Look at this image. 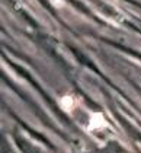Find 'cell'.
<instances>
[{
    "instance_id": "obj_1",
    "label": "cell",
    "mask_w": 141,
    "mask_h": 153,
    "mask_svg": "<svg viewBox=\"0 0 141 153\" xmlns=\"http://www.w3.org/2000/svg\"><path fill=\"white\" fill-rule=\"evenodd\" d=\"M109 127V123L106 120L105 114L102 111H92L89 114V118H87V126H86V130L87 131H102Z\"/></svg>"
},
{
    "instance_id": "obj_2",
    "label": "cell",
    "mask_w": 141,
    "mask_h": 153,
    "mask_svg": "<svg viewBox=\"0 0 141 153\" xmlns=\"http://www.w3.org/2000/svg\"><path fill=\"white\" fill-rule=\"evenodd\" d=\"M58 106L63 111H66V112L70 114V112H73V111L76 109V106H77V98L71 94L63 95L58 99Z\"/></svg>"
},
{
    "instance_id": "obj_3",
    "label": "cell",
    "mask_w": 141,
    "mask_h": 153,
    "mask_svg": "<svg viewBox=\"0 0 141 153\" xmlns=\"http://www.w3.org/2000/svg\"><path fill=\"white\" fill-rule=\"evenodd\" d=\"M51 1H52V4H54L55 7H63V6L66 4L64 0H51Z\"/></svg>"
}]
</instances>
